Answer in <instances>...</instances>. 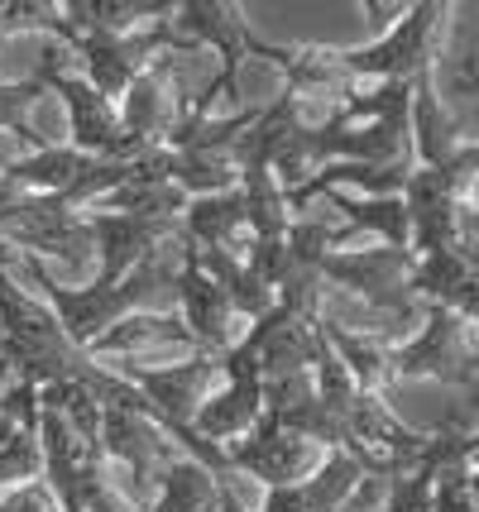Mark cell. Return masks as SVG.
I'll use <instances>...</instances> for the list:
<instances>
[{
	"label": "cell",
	"instance_id": "obj_2",
	"mask_svg": "<svg viewBox=\"0 0 479 512\" xmlns=\"http://www.w3.org/2000/svg\"><path fill=\"white\" fill-rule=\"evenodd\" d=\"M20 264L77 350H92L111 326L144 312L159 292H178V273H183V259H168L163 249L149 254L139 268H130L120 283H92V288H63L53 273H44V259H34V254H20Z\"/></svg>",
	"mask_w": 479,
	"mask_h": 512
},
{
	"label": "cell",
	"instance_id": "obj_21",
	"mask_svg": "<svg viewBox=\"0 0 479 512\" xmlns=\"http://www.w3.org/2000/svg\"><path fill=\"white\" fill-rule=\"evenodd\" d=\"M226 479L211 474L206 465L178 455L173 465L159 474V493L149 512H226Z\"/></svg>",
	"mask_w": 479,
	"mask_h": 512
},
{
	"label": "cell",
	"instance_id": "obj_12",
	"mask_svg": "<svg viewBox=\"0 0 479 512\" xmlns=\"http://www.w3.org/2000/svg\"><path fill=\"white\" fill-rule=\"evenodd\" d=\"M173 77H178V53H163L159 63H149L139 72L135 82H130V91L120 96V106H115L125 134L135 139L139 149H163L168 134L178 130V120L187 115Z\"/></svg>",
	"mask_w": 479,
	"mask_h": 512
},
{
	"label": "cell",
	"instance_id": "obj_11",
	"mask_svg": "<svg viewBox=\"0 0 479 512\" xmlns=\"http://www.w3.org/2000/svg\"><path fill=\"white\" fill-rule=\"evenodd\" d=\"M101 450L106 465H125V474L144 493H159V474L183 455L149 412H120V407L101 412Z\"/></svg>",
	"mask_w": 479,
	"mask_h": 512
},
{
	"label": "cell",
	"instance_id": "obj_28",
	"mask_svg": "<svg viewBox=\"0 0 479 512\" xmlns=\"http://www.w3.org/2000/svg\"><path fill=\"white\" fill-rule=\"evenodd\" d=\"M432 489H436V460L422 450L417 465L388 479L384 508L379 512H432Z\"/></svg>",
	"mask_w": 479,
	"mask_h": 512
},
{
	"label": "cell",
	"instance_id": "obj_14",
	"mask_svg": "<svg viewBox=\"0 0 479 512\" xmlns=\"http://www.w3.org/2000/svg\"><path fill=\"white\" fill-rule=\"evenodd\" d=\"M470 173L451 163V168H412L408 187H403V206L412 216V254H436L451 249V221H456V201L470 187Z\"/></svg>",
	"mask_w": 479,
	"mask_h": 512
},
{
	"label": "cell",
	"instance_id": "obj_37",
	"mask_svg": "<svg viewBox=\"0 0 479 512\" xmlns=\"http://www.w3.org/2000/svg\"><path fill=\"white\" fill-rule=\"evenodd\" d=\"M460 82H465V87H470V91H475V96H479V67L470 63V58L460 63Z\"/></svg>",
	"mask_w": 479,
	"mask_h": 512
},
{
	"label": "cell",
	"instance_id": "obj_10",
	"mask_svg": "<svg viewBox=\"0 0 479 512\" xmlns=\"http://www.w3.org/2000/svg\"><path fill=\"white\" fill-rule=\"evenodd\" d=\"M96 245V283H120L130 268L159 254L163 240H183V221H154V216H125V211H87Z\"/></svg>",
	"mask_w": 479,
	"mask_h": 512
},
{
	"label": "cell",
	"instance_id": "obj_25",
	"mask_svg": "<svg viewBox=\"0 0 479 512\" xmlns=\"http://www.w3.org/2000/svg\"><path fill=\"white\" fill-rule=\"evenodd\" d=\"M173 15L168 0H72L63 5L68 29H101V34H135Z\"/></svg>",
	"mask_w": 479,
	"mask_h": 512
},
{
	"label": "cell",
	"instance_id": "obj_9",
	"mask_svg": "<svg viewBox=\"0 0 479 512\" xmlns=\"http://www.w3.org/2000/svg\"><path fill=\"white\" fill-rule=\"evenodd\" d=\"M221 450H226L230 469H240V474L259 479L264 489L302 484V479L326 460V450H321L317 441H302V436H293V431H283L269 412H264L240 441H230V446H221Z\"/></svg>",
	"mask_w": 479,
	"mask_h": 512
},
{
	"label": "cell",
	"instance_id": "obj_27",
	"mask_svg": "<svg viewBox=\"0 0 479 512\" xmlns=\"http://www.w3.org/2000/svg\"><path fill=\"white\" fill-rule=\"evenodd\" d=\"M163 154H168V182L183 187L192 201L230 192V187L240 182V168L221 154H173V149H163Z\"/></svg>",
	"mask_w": 479,
	"mask_h": 512
},
{
	"label": "cell",
	"instance_id": "obj_36",
	"mask_svg": "<svg viewBox=\"0 0 479 512\" xmlns=\"http://www.w3.org/2000/svg\"><path fill=\"white\" fill-rule=\"evenodd\" d=\"M15 431H20V422H15L10 412H0V455H5V446L15 441Z\"/></svg>",
	"mask_w": 479,
	"mask_h": 512
},
{
	"label": "cell",
	"instance_id": "obj_16",
	"mask_svg": "<svg viewBox=\"0 0 479 512\" xmlns=\"http://www.w3.org/2000/svg\"><path fill=\"white\" fill-rule=\"evenodd\" d=\"M465 144L470 139L460 134L456 115L446 111L436 77L417 82L412 87V158H417V168H451L465 154Z\"/></svg>",
	"mask_w": 479,
	"mask_h": 512
},
{
	"label": "cell",
	"instance_id": "obj_30",
	"mask_svg": "<svg viewBox=\"0 0 479 512\" xmlns=\"http://www.w3.org/2000/svg\"><path fill=\"white\" fill-rule=\"evenodd\" d=\"M44 82L39 77H20V82H0V130H15V134H24L29 144H34V154L44 149V134H34L29 130V106L34 101H44Z\"/></svg>",
	"mask_w": 479,
	"mask_h": 512
},
{
	"label": "cell",
	"instance_id": "obj_13",
	"mask_svg": "<svg viewBox=\"0 0 479 512\" xmlns=\"http://www.w3.org/2000/svg\"><path fill=\"white\" fill-rule=\"evenodd\" d=\"M240 345L254 355L259 379L274 383V379H288V374H312L317 350H321V331H317V321H302V316L283 312L274 302L259 321L245 326Z\"/></svg>",
	"mask_w": 479,
	"mask_h": 512
},
{
	"label": "cell",
	"instance_id": "obj_8",
	"mask_svg": "<svg viewBox=\"0 0 479 512\" xmlns=\"http://www.w3.org/2000/svg\"><path fill=\"white\" fill-rule=\"evenodd\" d=\"M221 388H211L206 402L197 407V422L192 431L211 441V446H230L264 417V379H259V364L245 345H230L221 355Z\"/></svg>",
	"mask_w": 479,
	"mask_h": 512
},
{
	"label": "cell",
	"instance_id": "obj_1",
	"mask_svg": "<svg viewBox=\"0 0 479 512\" xmlns=\"http://www.w3.org/2000/svg\"><path fill=\"white\" fill-rule=\"evenodd\" d=\"M0 355H5L10 374L20 383H34V388H48V383H82V388H92L106 407L149 412V402L139 398L111 364H101L96 355L72 345L68 331H63V321L53 316V307H48L39 292L20 288L5 264H0Z\"/></svg>",
	"mask_w": 479,
	"mask_h": 512
},
{
	"label": "cell",
	"instance_id": "obj_4",
	"mask_svg": "<svg viewBox=\"0 0 479 512\" xmlns=\"http://www.w3.org/2000/svg\"><path fill=\"white\" fill-rule=\"evenodd\" d=\"M58 44L72 48V63L82 67V77L92 82L106 101L120 106V96L130 91L139 72L149 63H159L163 53H187V44L173 34V15L135 34H101V29H68V20L53 34Z\"/></svg>",
	"mask_w": 479,
	"mask_h": 512
},
{
	"label": "cell",
	"instance_id": "obj_26",
	"mask_svg": "<svg viewBox=\"0 0 479 512\" xmlns=\"http://www.w3.org/2000/svg\"><path fill=\"white\" fill-rule=\"evenodd\" d=\"M369 469L350 455V450H326V460H321L302 484H297V498H302V512H336L350 498V493L360 489V479H365Z\"/></svg>",
	"mask_w": 479,
	"mask_h": 512
},
{
	"label": "cell",
	"instance_id": "obj_20",
	"mask_svg": "<svg viewBox=\"0 0 479 512\" xmlns=\"http://www.w3.org/2000/svg\"><path fill=\"white\" fill-rule=\"evenodd\" d=\"M317 197L355 235H374L388 249H412V216H408V206H403V197H355V192H341V187H326Z\"/></svg>",
	"mask_w": 479,
	"mask_h": 512
},
{
	"label": "cell",
	"instance_id": "obj_15",
	"mask_svg": "<svg viewBox=\"0 0 479 512\" xmlns=\"http://www.w3.org/2000/svg\"><path fill=\"white\" fill-rule=\"evenodd\" d=\"M178 316H183L187 335H192V345L202 350V355H226L230 345H240V335H245V321L235 316L230 307V297L211 278H206L197 264H183L178 273Z\"/></svg>",
	"mask_w": 479,
	"mask_h": 512
},
{
	"label": "cell",
	"instance_id": "obj_38",
	"mask_svg": "<svg viewBox=\"0 0 479 512\" xmlns=\"http://www.w3.org/2000/svg\"><path fill=\"white\" fill-rule=\"evenodd\" d=\"M15 383V374H10V364H5V355H0V398H5V388Z\"/></svg>",
	"mask_w": 479,
	"mask_h": 512
},
{
	"label": "cell",
	"instance_id": "obj_35",
	"mask_svg": "<svg viewBox=\"0 0 479 512\" xmlns=\"http://www.w3.org/2000/svg\"><path fill=\"white\" fill-rule=\"evenodd\" d=\"M456 163L470 173V178H479V139H475V144H465V154H460Z\"/></svg>",
	"mask_w": 479,
	"mask_h": 512
},
{
	"label": "cell",
	"instance_id": "obj_34",
	"mask_svg": "<svg viewBox=\"0 0 479 512\" xmlns=\"http://www.w3.org/2000/svg\"><path fill=\"white\" fill-rule=\"evenodd\" d=\"M384 489H388V479H379V474H365V479H360V489L350 493V498H345L336 512H379V508H384Z\"/></svg>",
	"mask_w": 479,
	"mask_h": 512
},
{
	"label": "cell",
	"instance_id": "obj_3",
	"mask_svg": "<svg viewBox=\"0 0 479 512\" xmlns=\"http://www.w3.org/2000/svg\"><path fill=\"white\" fill-rule=\"evenodd\" d=\"M451 24H456L451 0H417V5H403V15L388 24L374 44L341 48V58L360 82H408V87H417V82L436 77Z\"/></svg>",
	"mask_w": 479,
	"mask_h": 512
},
{
	"label": "cell",
	"instance_id": "obj_39",
	"mask_svg": "<svg viewBox=\"0 0 479 512\" xmlns=\"http://www.w3.org/2000/svg\"><path fill=\"white\" fill-rule=\"evenodd\" d=\"M226 512H250L245 503H240V493H235V489H226Z\"/></svg>",
	"mask_w": 479,
	"mask_h": 512
},
{
	"label": "cell",
	"instance_id": "obj_32",
	"mask_svg": "<svg viewBox=\"0 0 479 512\" xmlns=\"http://www.w3.org/2000/svg\"><path fill=\"white\" fill-rule=\"evenodd\" d=\"M0 512H63V508H58V498H53V489H48L44 479H34V484H24V489L5 493V498H0Z\"/></svg>",
	"mask_w": 479,
	"mask_h": 512
},
{
	"label": "cell",
	"instance_id": "obj_23",
	"mask_svg": "<svg viewBox=\"0 0 479 512\" xmlns=\"http://www.w3.org/2000/svg\"><path fill=\"white\" fill-rule=\"evenodd\" d=\"M240 197H245L250 240H283L288 225L297 221L288 192L278 187V178L264 168V163H245V168H240Z\"/></svg>",
	"mask_w": 479,
	"mask_h": 512
},
{
	"label": "cell",
	"instance_id": "obj_22",
	"mask_svg": "<svg viewBox=\"0 0 479 512\" xmlns=\"http://www.w3.org/2000/svg\"><path fill=\"white\" fill-rule=\"evenodd\" d=\"M159 345H192V335H187L183 316L178 312H135L125 316L120 326L96 340L87 355H125V359H139L144 350H159ZM192 355H202L197 345H192Z\"/></svg>",
	"mask_w": 479,
	"mask_h": 512
},
{
	"label": "cell",
	"instance_id": "obj_19",
	"mask_svg": "<svg viewBox=\"0 0 479 512\" xmlns=\"http://www.w3.org/2000/svg\"><path fill=\"white\" fill-rule=\"evenodd\" d=\"M183 240L187 245H197V249H230V254H240V259H245V249H250V225H245V197H240V182H235L230 192L187 201Z\"/></svg>",
	"mask_w": 479,
	"mask_h": 512
},
{
	"label": "cell",
	"instance_id": "obj_18",
	"mask_svg": "<svg viewBox=\"0 0 479 512\" xmlns=\"http://www.w3.org/2000/svg\"><path fill=\"white\" fill-rule=\"evenodd\" d=\"M178 245H183V264L202 268L206 278L230 297V307H235V316H240L245 326L274 307V288H269L240 254H230V249H197V245H187V240H178Z\"/></svg>",
	"mask_w": 479,
	"mask_h": 512
},
{
	"label": "cell",
	"instance_id": "obj_5",
	"mask_svg": "<svg viewBox=\"0 0 479 512\" xmlns=\"http://www.w3.org/2000/svg\"><path fill=\"white\" fill-rule=\"evenodd\" d=\"M393 379H432L479 393V326L446 307H427L422 326L403 345H393Z\"/></svg>",
	"mask_w": 479,
	"mask_h": 512
},
{
	"label": "cell",
	"instance_id": "obj_24",
	"mask_svg": "<svg viewBox=\"0 0 479 512\" xmlns=\"http://www.w3.org/2000/svg\"><path fill=\"white\" fill-rule=\"evenodd\" d=\"M92 163L96 158L77 154L72 144H44L39 154L20 158V163H10V168H0V173L10 182H20L29 197H58V192H72V182L82 178Z\"/></svg>",
	"mask_w": 479,
	"mask_h": 512
},
{
	"label": "cell",
	"instance_id": "obj_33",
	"mask_svg": "<svg viewBox=\"0 0 479 512\" xmlns=\"http://www.w3.org/2000/svg\"><path fill=\"white\" fill-rule=\"evenodd\" d=\"M82 512H149V508H139L130 493H120L111 479L101 474L92 489H87V508H82Z\"/></svg>",
	"mask_w": 479,
	"mask_h": 512
},
{
	"label": "cell",
	"instance_id": "obj_6",
	"mask_svg": "<svg viewBox=\"0 0 479 512\" xmlns=\"http://www.w3.org/2000/svg\"><path fill=\"white\" fill-rule=\"evenodd\" d=\"M173 34L187 48H211L221 58V72L206 82L197 106H187L192 115H216V101L235 91L240 63L250 58L254 44V24L245 15V5L240 0H183V5H173Z\"/></svg>",
	"mask_w": 479,
	"mask_h": 512
},
{
	"label": "cell",
	"instance_id": "obj_17",
	"mask_svg": "<svg viewBox=\"0 0 479 512\" xmlns=\"http://www.w3.org/2000/svg\"><path fill=\"white\" fill-rule=\"evenodd\" d=\"M321 340L336 350L345 369H350V379L360 393H379L388 398V388H393V340L374 331H355V326H341V321H331V316H321Z\"/></svg>",
	"mask_w": 479,
	"mask_h": 512
},
{
	"label": "cell",
	"instance_id": "obj_29",
	"mask_svg": "<svg viewBox=\"0 0 479 512\" xmlns=\"http://www.w3.org/2000/svg\"><path fill=\"white\" fill-rule=\"evenodd\" d=\"M63 24V5L53 0H5L0 5V39H15V34H58Z\"/></svg>",
	"mask_w": 479,
	"mask_h": 512
},
{
	"label": "cell",
	"instance_id": "obj_7",
	"mask_svg": "<svg viewBox=\"0 0 479 512\" xmlns=\"http://www.w3.org/2000/svg\"><path fill=\"white\" fill-rule=\"evenodd\" d=\"M44 87L53 91V96H63V111H68V144L77 154L101 158V163H125V158L144 154L135 139L125 134V125H120L115 101H106L82 72L48 77Z\"/></svg>",
	"mask_w": 479,
	"mask_h": 512
},
{
	"label": "cell",
	"instance_id": "obj_31",
	"mask_svg": "<svg viewBox=\"0 0 479 512\" xmlns=\"http://www.w3.org/2000/svg\"><path fill=\"white\" fill-rule=\"evenodd\" d=\"M451 249L465 254L470 264H479V178L460 192L456 221H451Z\"/></svg>",
	"mask_w": 479,
	"mask_h": 512
}]
</instances>
